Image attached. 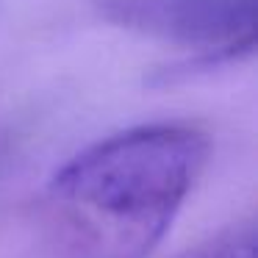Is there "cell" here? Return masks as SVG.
Returning <instances> with one entry per match:
<instances>
[{
    "instance_id": "6da1fadb",
    "label": "cell",
    "mask_w": 258,
    "mask_h": 258,
    "mask_svg": "<svg viewBox=\"0 0 258 258\" xmlns=\"http://www.w3.org/2000/svg\"><path fill=\"white\" fill-rule=\"evenodd\" d=\"M191 122L134 125L78 150L45 189L53 233L81 258H147L211 161Z\"/></svg>"
},
{
    "instance_id": "7a4b0ae2",
    "label": "cell",
    "mask_w": 258,
    "mask_h": 258,
    "mask_svg": "<svg viewBox=\"0 0 258 258\" xmlns=\"http://www.w3.org/2000/svg\"><path fill=\"white\" fill-rule=\"evenodd\" d=\"M92 6L117 28L197 50V58L161 73L164 81L233 64L255 47L258 0H92Z\"/></svg>"
},
{
    "instance_id": "3957f363",
    "label": "cell",
    "mask_w": 258,
    "mask_h": 258,
    "mask_svg": "<svg viewBox=\"0 0 258 258\" xmlns=\"http://www.w3.org/2000/svg\"><path fill=\"white\" fill-rule=\"evenodd\" d=\"M175 258H255V222L252 217L230 222Z\"/></svg>"
}]
</instances>
